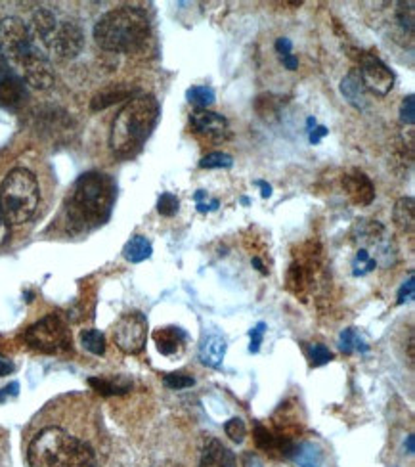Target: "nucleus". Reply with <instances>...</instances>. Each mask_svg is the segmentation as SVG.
I'll list each match as a JSON object with an SVG mask.
<instances>
[{
  "mask_svg": "<svg viewBox=\"0 0 415 467\" xmlns=\"http://www.w3.org/2000/svg\"><path fill=\"white\" fill-rule=\"evenodd\" d=\"M27 462L29 467H96L98 452L66 427L48 425L29 441Z\"/></svg>",
  "mask_w": 415,
  "mask_h": 467,
  "instance_id": "nucleus-2",
  "label": "nucleus"
},
{
  "mask_svg": "<svg viewBox=\"0 0 415 467\" xmlns=\"http://www.w3.org/2000/svg\"><path fill=\"white\" fill-rule=\"evenodd\" d=\"M251 263H253L256 268H259V270L263 272V275H266V268H265V265L261 263V259H259V257H253V261H251Z\"/></svg>",
  "mask_w": 415,
  "mask_h": 467,
  "instance_id": "nucleus-44",
  "label": "nucleus"
},
{
  "mask_svg": "<svg viewBox=\"0 0 415 467\" xmlns=\"http://www.w3.org/2000/svg\"><path fill=\"white\" fill-rule=\"evenodd\" d=\"M27 99V88L6 57L0 54V108H17Z\"/></svg>",
  "mask_w": 415,
  "mask_h": 467,
  "instance_id": "nucleus-11",
  "label": "nucleus"
},
{
  "mask_svg": "<svg viewBox=\"0 0 415 467\" xmlns=\"http://www.w3.org/2000/svg\"><path fill=\"white\" fill-rule=\"evenodd\" d=\"M41 202V190L35 174L24 167L8 172L0 184V209L5 213L8 224H26Z\"/></svg>",
  "mask_w": 415,
  "mask_h": 467,
  "instance_id": "nucleus-6",
  "label": "nucleus"
},
{
  "mask_svg": "<svg viewBox=\"0 0 415 467\" xmlns=\"http://www.w3.org/2000/svg\"><path fill=\"white\" fill-rule=\"evenodd\" d=\"M138 90H132V88H123V87H111V88H106L102 92H98L92 102H90V109L92 111H100V109H106L117 102L121 100H132L136 99Z\"/></svg>",
  "mask_w": 415,
  "mask_h": 467,
  "instance_id": "nucleus-18",
  "label": "nucleus"
},
{
  "mask_svg": "<svg viewBox=\"0 0 415 467\" xmlns=\"http://www.w3.org/2000/svg\"><path fill=\"white\" fill-rule=\"evenodd\" d=\"M157 119H160V102L155 100V96L140 94L129 100L113 119L109 132L111 151L121 160L132 158L150 139Z\"/></svg>",
  "mask_w": 415,
  "mask_h": 467,
  "instance_id": "nucleus-4",
  "label": "nucleus"
},
{
  "mask_svg": "<svg viewBox=\"0 0 415 467\" xmlns=\"http://www.w3.org/2000/svg\"><path fill=\"white\" fill-rule=\"evenodd\" d=\"M233 165L232 155L224 153V151H213L207 153L205 158L200 161L202 169H230Z\"/></svg>",
  "mask_w": 415,
  "mask_h": 467,
  "instance_id": "nucleus-26",
  "label": "nucleus"
},
{
  "mask_svg": "<svg viewBox=\"0 0 415 467\" xmlns=\"http://www.w3.org/2000/svg\"><path fill=\"white\" fill-rule=\"evenodd\" d=\"M265 332H266V324H256L251 332H249V337H251V345H249V350L251 353H259V348L263 345V339H265Z\"/></svg>",
  "mask_w": 415,
  "mask_h": 467,
  "instance_id": "nucleus-34",
  "label": "nucleus"
},
{
  "mask_svg": "<svg viewBox=\"0 0 415 467\" xmlns=\"http://www.w3.org/2000/svg\"><path fill=\"white\" fill-rule=\"evenodd\" d=\"M358 77L369 92L375 96H387L394 87V73L390 67L371 52H360Z\"/></svg>",
  "mask_w": 415,
  "mask_h": 467,
  "instance_id": "nucleus-9",
  "label": "nucleus"
},
{
  "mask_svg": "<svg viewBox=\"0 0 415 467\" xmlns=\"http://www.w3.org/2000/svg\"><path fill=\"white\" fill-rule=\"evenodd\" d=\"M408 449L410 452H413V437H408Z\"/></svg>",
  "mask_w": 415,
  "mask_h": 467,
  "instance_id": "nucleus-46",
  "label": "nucleus"
},
{
  "mask_svg": "<svg viewBox=\"0 0 415 467\" xmlns=\"http://www.w3.org/2000/svg\"><path fill=\"white\" fill-rule=\"evenodd\" d=\"M219 200H213L209 205L207 203H197V211H200V213H209V211H216V209H219Z\"/></svg>",
  "mask_w": 415,
  "mask_h": 467,
  "instance_id": "nucleus-42",
  "label": "nucleus"
},
{
  "mask_svg": "<svg viewBox=\"0 0 415 467\" xmlns=\"http://www.w3.org/2000/svg\"><path fill=\"white\" fill-rule=\"evenodd\" d=\"M186 99L190 104L197 106V109H207L211 104H214V90L207 85H200V87H192L186 92Z\"/></svg>",
  "mask_w": 415,
  "mask_h": 467,
  "instance_id": "nucleus-24",
  "label": "nucleus"
},
{
  "mask_svg": "<svg viewBox=\"0 0 415 467\" xmlns=\"http://www.w3.org/2000/svg\"><path fill=\"white\" fill-rule=\"evenodd\" d=\"M341 92L345 94V99L348 100L350 106L356 109H364L366 108V94H364V85L360 81V77L356 71H350L343 83H341Z\"/></svg>",
  "mask_w": 415,
  "mask_h": 467,
  "instance_id": "nucleus-19",
  "label": "nucleus"
},
{
  "mask_svg": "<svg viewBox=\"0 0 415 467\" xmlns=\"http://www.w3.org/2000/svg\"><path fill=\"white\" fill-rule=\"evenodd\" d=\"M148 337V320L140 313H129L113 326V341L127 355L142 353Z\"/></svg>",
  "mask_w": 415,
  "mask_h": 467,
  "instance_id": "nucleus-8",
  "label": "nucleus"
},
{
  "mask_svg": "<svg viewBox=\"0 0 415 467\" xmlns=\"http://www.w3.org/2000/svg\"><path fill=\"white\" fill-rule=\"evenodd\" d=\"M88 385L94 387L98 393L102 395H123L127 393V387H119V385H113L111 381L108 379H100V378H92L88 379Z\"/></svg>",
  "mask_w": 415,
  "mask_h": 467,
  "instance_id": "nucleus-31",
  "label": "nucleus"
},
{
  "mask_svg": "<svg viewBox=\"0 0 415 467\" xmlns=\"http://www.w3.org/2000/svg\"><path fill=\"white\" fill-rule=\"evenodd\" d=\"M399 10H397V22L402 27L404 33L413 35V24H415V17H413V3H399Z\"/></svg>",
  "mask_w": 415,
  "mask_h": 467,
  "instance_id": "nucleus-27",
  "label": "nucleus"
},
{
  "mask_svg": "<svg viewBox=\"0 0 415 467\" xmlns=\"http://www.w3.org/2000/svg\"><path fill=\"white\" fill-rule=\"evenodd\" d=\"M85 48V33L75 22L57 24L50 36L48 50L59 60H73Z\"/></svg>",
  "mask_w": 415,
  "mask_h": 467,
  "instance_id": "nucleus-10",
  "label": "nucleus"
},
{
  "mask_svg": "<svg viewBox=\"0 0 415 467\" xmlns=\"http://www.w3.org/2000/svg\"><path fill=\"white\" fill-rule=\"evenodd\" d=\"M308 357H310L312 366H324L333 358V353L326 345L316 343V345L308 347Z\"/></svg>",
  "mask_w": 415,
  "mask_h": 467,
  "instance_id": "nucleus-30",
  "label": "nucleus"
},
{
  "mask_svg": "<svg viewBox=\"0 0 415 467\" xmlns=\"http://www.w3.org/2000/svg\"><path fill=\"white\" fill-rule=\"evenodd\" d=\"M413 289H415L413 276H410V280L399 291V305H402V303H406V301H410L413 297Z\"/></svg>",
  "mask_w": 415,
  "mask_h": 467,
  "instance_id": "nucleus-35",
  "label": "nucleus"
},
{
  "mask_svg": "<svg viewBox=\"0 0 415 467\" xmlns=\"http://www.w3.org/2000/svg\"><path fill=\"white\" fill-rule=\"evenodd\" d=\"M151 253H153V247H151L150 240L144 238V236L130 238L127 242V245L123 247V257L129 263H142V261L151 257Z\"/></svg>",
  "mask_w": 415,
  "mask_h": 467,
  "instance_id": "nucleus-22",
  "label": "nucleus"
},
{
  "mask_svg": "<svg viewBox=\"0 0 415 467\" xmlns=\"http://www.w3.org/2000/svg\"><path fill=\"white\" fill-rule=\"evenodd\" d=\"M254 184H256V186H261V190H263V198H270V196H272V186H270V184H266L265 181H256Z\"/></svg>",
  "mask_w": 415,
  "mask_h": 467,
  "instance_id": "nucleus-43",
  "label": "nucleus"
},
{
  "mask_svg": "<svg viewBox=\"0 0 415 467\" xmlns=\"http://www.w3.org/2000/svg\"><path fill=\"white\" fill-rule=\"evenodd\" d=\"M165 387L174 389V391H181V389H188L195 383V379L188 374H167L163 379Z\"/></svg>",
  "mask_w": 415,
  "mask_h": 467,
  "instance_id": "nucleus-32",
  "label": "nucleus"
},
{
  "mask_svg": "<svg viewBox=\"0 0 415 467\" xmlns=\"http://www.w3.org/2000/svg\"><path fill=\"white\" fill-rule=\"evenodd\" d=\"M24 339L31 348L45 355H62L71 348L69 326L59 315H48L29 326Z\"/></svg>",
  "mask_w": 415,
  "mask_h": 467,
  "instance_id": "nucleus-7",
  "label": "nucleus"
},
{
  "mask_svg": "<svg viewBox=\"0 0 415 467\" xmlns=\"http://www.w3.org/2000/svg\"><path fill=\"white\" fill-rule=\"evenodd\" d=\"M339 348L343 350V353H347V355L354 353V350H360V353H366L368 345H366V341L358 336V332H356V329L348 327V329H345V332H343L341 337H339Z\"/></svg>",
  "mask_w": 415,
  "mask_h": 467,
  "instance_id": "nucleus-25",
  "label": "nucleus"
},
{
  "mask_svg": "<svg viewBox=\"0 0 415 467\" xmlns=\"http://www.w3.org/2000/svg\"><path fill=\"white\" fill-rule=\"evenodd\" d=\"M12 372H14L12 360H8V358H5V357H0V378H5V376H8V374H12Z\"/></svg>",
  "mask_w": 415,
  "mask_h": 467,
  "instance_id": "nucleus-40",
  "label": "nucleus"
},
{
  "mask_svg": "<svg viewBox=\"0 0 415 467\" xmlns=\"http://www.w3.org/2000/svg\"><path fill=\"white\" fill-rule=\"evenodd\" d=\"M226 339L219 334H209L200 347V360L209 368H221L226 357Z\"/></svg>",
  "mask_w": 415,
  "mask_h": 467,
  "instance_id": "nucleus-16",
  "label": "nucleus"
},
{
  "mask_svg": "<svg viewBox=\"0 0 415 467\" xmlns=\"http://www.w3.org/2000/svg\"><path fill=\"white\" fill-rule=\"evenodd\" d=\"M293 460L299 467H320L324 454L314 442H303L293 449Z\"/></svg>",
  "mask_w": 415,
  "mask_h": 467,
  "instance_id": "nucleus-20",
  "label": "nucleus"
},
{
  "mask_svg": "<svg viewBox=\"0 0 415 467\" xmlns=\"http://www.w3.org/2000/svg\"><path fill=\"white\" fill-rule=\"evenodd\" d=\"M155 467H182V465L181 463H174V462H163V463L155 465Z\"/></svg>",
  "mask_w": 415,
  "mask_h": 467,
  "instance_id": "nucleus-45",
  "label": "nucleus"
},
{
  "mask_svg": "<svg viewBox=\"0 0 415 467\" xmlns=\"http://www.w3.org/2000/svg\"><path fill=\"white\" fill-rule=\"evenodd\" d=\"M282 62H284V66H285L289 71H295L296 67H299V60H296V57H295L293 54L282 56Z\"/></svg>",
  "mask_w": 415,
  "mask_h": 467,
  "instance_id": "nucleus-41",
  "label": "nucleus"
},
{
  "mask_svg": "<svg viewBox=\"0 0 415 467\" xmlns=\"http://www.w3.org/2000/svg\"><path fill=\"white\" fill-rule=\"evenodd\" d=\"M200 467H235V456L223 441L211 439L203 449Z\"/></svg>",
  "mask_w": 415,
  "mask_h": 467,
  "instance_id": "nucleus-15",
  "label": "nucleus"
},
{
  "mask_svg": "<svg viewBox=\"0 0 415 467\" xmlns=\"http://www.w3.org/2000/svg\"><path fill=\"white\" fill-rule=\"evenodd\" d=\"M188 336L182 327H176V326H167V327H160L153 332V341L157 345V350H160L161 355L171 357L181 353V348L184 347Z\"/></svg>",
  "mask_w": 415,
  "mask_h": 467,
  "instance_id": "nucleus-14",
  "label": "nucleus"
},
{
  "mask_svg": "<svg viewBox=\"0 0 415 467\" xmlns=\"http://www.w3.org/2000/svg\"><path fill=\"white\" fill-rule=\"evenodd\" d=\"M115 200V184L104 172L88 171L77 179L66 202V217L73 232L104 224Z\"/></svg>",
  "mask_w": 415,
  "mask_h": 467,
  "instance_id": "nucleus-3",
  "label": "nucleus"
},
{
  "mask_svg": "<svg viewBox=\"0 0 415 467\" xmlns=\"http://www.w3.org/2000/svg\"><path fill=\"white\" fill-rule=\"evenodd\" d=\"M192 129L200 134L209 136V139H221L228 129L226 117L221 113H214L209 109H195L190 115Z\"/></svg>",
  "mask_w": 415,
  "mask_h": 467,
  "instance_id": "nucleus-13",
  "label": "nucleus"
},
{
  "mask_svg": "<svg viewBox=\"0 0 415 467\" xmlns=\"http://www.w3.org/2000/svg\"><path fill=\"white\" fill-rule=\"evenodd\" d=\"M327 134H329V130H327L324 125L314 127V129L310 130L308 140H310V144H320V140L324 139V136H327Z\"/></svg>",
  "mask_w": 415,
  "mask_h": 467,
  "instance_id": "nucleus-36",
  "label": "nucleus"
},
{
  "mask_svg": "<svg viewBox=\"0 0 415 467\" xmlns=\"http://www.w3.org/2000/svg\"><path fill=\"white\" fill-rule=\"evenodd\" d=\"M275 50H278V54H282V56L291 54V50H293V43L289 41L287 36H280L278 41H275Z\"/></svg>",
  "mask_w": 415,
  "mask_h": 467,
  "instance_id": "nucleus-37",
  "label": "nucleus"
},
{
  "mask_svg": "<svg viewBox=\"0 0 415 467\" xmlns=\"http://www.w3.org/2000/svg\"><path fill=\"white\" fill-rule=\"evenodd\" d=\"M392 219L402 232H411L413 230V221H415V202H413V198H400L397 203H394Z\"/></svg>",
  "mask_w": 415,
  "mask_h": 467,
  "instance_id": "nucleus-21",
  "label": "nucleus"
},
{
  "mask_svg": "<svg viewBox=\"0 0 415 467\" xmlns=\"http://www.w3.org/2000/svg\"><path fill=\"white\" fill-rule=\"evenodd\" d=\"M10 236V224L5 219V213L0 209V245H3Z\"/></svg>",
  "mask_w": 415,
  "mask_h": 467,
  "instance_id": "nucleus-38",
  "label": "nucleus"
},
{
  "mask_svg": "<svg viewBox=\"0 0 415 467\" xmlns=\"http://www.w3.org/2000/svg\"><path fill=\"white\" fill-rule=\"evenodd\" d=\"M400 121L404 125H410V127L415 123V99H413V94L406 96L402 106H400Z\"/></svg>",
  "mask_w": 415,
  "mask_h": 467,
  "instance_id": "nucleus-33",
  "label": "nucleus"
},
{
  "mask_svg": "<svg viewBox=\"0 0 415 467\" xmlns=\"http://www.w3.org/2000/svg\"><path fill=\"white\" fill-rule=\"evenodd\" d=\"M81 343L83 347L88 350V353L96 355V357H102L106 353V337L100 332V329H85L81 334Z\"/></svg>",
  "mask_w": 415,
  "mask_h": 467,
  "instance_id": "nucleus-23",
  "label": "nucleus"
},
{
  "mask_svg": "<svg viewBox=\"0 0 415 467\" xmlns=\"http://www.w3.org/2000/svg\"><path fill=\"white\" fill-rule=\"evenodd\" d=\"M178 205H181V202H178V198L171 192L161 193L160 200H157V211H160V215L163 217H174L178 213Z\"/></svg>",
  "mask_w": 415,
  "mask_h": 467,
  "instance_id": "nucleus-28",
  "label": "nucleus"
},
{
  "mask_svg": "<svg viewBox=\"0 0 415 467\" xmlns=\"http://www.w3.org/2000/svg\"><path fill=\"white\" fill-rule=\"evenodd\" d=\"M0 54H3L22 81L36 90L54 85V69L45 52L38 48L29 27L19 17H5L0 22Z\"/></svg>",
  "mask_w": 415,
  "mask_h": 467,
  "instance_id": "nucleus-1",
  "label": "nucleus"
},
{
  "mask_svg": "<svg viewBox=\"0 0 415 467\" xmlns=\"http://www.w3.org/2000/svg\"><path fill=\"white\" fill-rule=\"evenodd\" d=\"M57 27V19L54 16V12L47 10V8H38L33 17H31V27H29V33L35 38H38L45 47H48L50 43V36L54 35Z\"/></svg>",
  "mask_w": 415,
  "mask_h": 467,
  "instance_id": "nucleus-17",
  "label": "nucleus"
},
{
  "mask_svg": "<svg viewBox=\"0 0 415 467\" xmlns=\"http://www.w3.org/2000/svg\"><path fill=\"white\" fill-rule=\"evenodd\" d=\"M151 26L144 10L136 6H119L98 19L94 41L106 52L130 54L142 48L150 38Z\"/></svg>",
  "mask_w": 415,
  "mask_h": 467,
  "instance_id": "nucleus-5",
  "label": "nucleus"
},
{
  "mask_svg": "<svg viewBox=\"0 0 415 467\" xmlns=\"http://www.w3.org/2000/svg\"><path fill=\"white\" fill-rule=\"evenodd\" d=\"M224 433L226 437H230L233 442H244L247 430H245V423L240 418H232L224 423Z\"/></svg>",
  "mask_w": 415,
  "mask_h": 467,
  "instance_id": "nucleus-29",
  "label": "nucleus"
},
{
  "mask_svg": "<svg viewBox=\"0 0 415 467\" xmlns=\"http://www.w3.org/2000/svg\"><path fill=\"white\" fill-rule=\"evenodd\" d=\"M17 391H19V385L17 383H10L8 387L0 389V402H5L6 397H16Z\"/></svg>",
  "mask_w": 415,
  "mask_h": 467,
  "instance_id": "nucleus-39",
  "label": "nucleus"
},
{
  "mask_svg": "<svg viewBox=\"0 0 415 467\" xmlns=\"http://www.w3.org/2000/svg\"><path fill=\"white\" fill-rule=\"evenodd\" d=\"M343 188L347 196L356 205H369L375 200V186L366 172L354 169L343 177Z\"/></svg>",
  "mask_w": 415,
  "mask_h": 467,
  "instance_id": "nucleus-12",
  "label": "nucleus"
}]
</instances>
